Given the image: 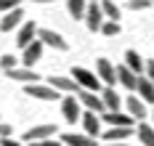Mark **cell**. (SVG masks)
Returning a JSON list of instances; mask_svg holds the SVG:
<instances>
[{"mask_svg": "<svg viewBox=\"0 0 154 146\" xmlns=\"http://www.w3.org/2000/svg\"><path fill=\"white\" fill-rule=\"evenodd\" d=\"M72 80H75L80 88H85V90H96V93H98V88H101V80L96 77V72L85 69V66H75V69H72Z\"/></svg>", "mask_w": 154, "mask_h": 146, "instance_id": "obj_1", "label": "cell"}, {"mask_svg": "<svg viewBox=\"0 0 154 146\" xmlns=\"http://www.w3.org/2000/svg\"><path fill=\"white\" fill-rule=\"evenodd\" d=\"M27 96L29 98H40V101H56L59 96V90L56 88H51V85H40V82H27Z\"/></svg>", "mask_w": 154, "mask_h": 146, "instance_id": "obj_2", "label": "cell"}, {"mask_svg": "<svg viewBox=\"0 0 154 146\" xmlns=\"http://www.w3.org/2000/svg\"><path fill=\"white\" fill-rule=\"evenodd\" d=\"M75 96H77V101H80L85 109H91V112H96V114H101V112H104L101 96H96V90H85V88H80Z\"/></svg>", "mask_w": 154, "mask_h": 146, "instance_id": "obj_3", "label": "cell"}, {"mask_svg": "<svg viewBox=\"0 0 154 146\" xmlns=\"http://www.w3.org/2000/svg\"><path fill=\"white\" fill-rule=\"evenodd\" d=\"M37 40L43 45H48V48H53V50H66V40L59 32H53V29H40L37 27Z\"/></svg>", "mask_w": 154, "mask_h": 146, "instance_id": "obj_4", "label": "cell"}, {"mask_svg": "<svg viewBox=\"0 0 154 146\" xmlns=\"http://www.w3.org/2000/svg\"><path fill=\"white\" fill-rule=\"evenodd\" d=\"M82 19H85V24H88V29H91V32H98V27H101V21H104V14H101L98 0L85 5V16H82Z\"/></svg>", "mask_w": 154, "mask_h": 146, "instance_id": "obj_5", "label": "cell"}, {"mask_svg": "<svg viewBox=\"0 0 154 146\" xmlns=\"http://www.w3.org/2000/svg\"><path fill=\"white\" fill-rule=\"evenodd\" d=\"M5 75L11 77V80H16V82H40V75L32 69V66H14V69H5Z\"/></svg>", "mask_w": 154, "mask_h": 146, "instance_id": "obj_6", "label": "cell"}, {"mask_svg": "<svg viewBox=\"0 0 154 146\" xmlns=\"http://www.w3.org/2000/svg\"><path fill=\"white\" fill-rule=\"evenodd\" d=\"M96 77L104 82V85H114L117 82V72H114V66L109 59H98L96 61Z\"/></svg>", "mask_w": 154, "mask_h": 146, "instance_id": "obj_7", "label": "cell"}, {"mask_svg": "<svg viewBox=\"0 0 154 146\" xmlns=\"http://www.w3.org/2000/svg\"><path fill=\"white\" fill-rule=\"evenodd\" d=\"M61 114L66 117V122H80V101L75 98V93H66V98L61 101Z\"/></svg>", "mask_w": 154, "mask_h": 146, "instance_id": "obj_8", "label": "cell"}, {"mask_svg": "<svg viewBox=\"0 0 154 146\" xmlns=\"http://www.w3.org/2000/svg\"><path fill=\"white\" fill-rule=\"evenodd\" d=\"M21 21H24V11L16 5V8H11V11L3 14V19H0V32H11V29H16Z\"/></svg>", "mask_w": 154, "mask_h": 146, "instance_id": "obj_9", "label": "cell"}, {"mask_svg": "<svg viewBox=\"0 0 154 146\" xmlns=\"http://www.w3.org/2000/svg\"><path fill=\"white\" fill-rule=\"evenodd\" d=\"M61 144H66V146H98V141L93 135H88V133H64Z\"/></svg>", "mask_w": 154, "mask_h": 146, "instance_id": "obj_10", "label": "cell"}, {"mask_svg": "<svg viewBox=\"0 0 154 146\" xmlns=\"http://www.w3.org/2000/svg\"><path fill=\"white\" fill-rule=\"evenodd\" d=\"M101 104H104V112H117V109H120L122 98L117 96L114 85H106V88L101 90Z\"/></svg>", "mask_w": 154, "mask_h": 146, "instance_id": "obj_11", "label": "cell"}, {"mask_svg": "<svg viewBox=\"0 0 154 146\" xmlns=\"http://www.w3.org/2000/svg\"><path fill=\"white\" fill-rule=\"evenodd\" d=\"M80 122H82L85 133H88V135H93V138L101 133V117H98L96 112H91V109H88L85 114H80Z\"/></svg>", "mask_w": 154, "mask_h": 146, "instance_id": "obj_12", "label": "cell"}, {"mask_svg": "<svg viewBox=\"0 0 154 146\" xmlns=\"http://www.w3.org/2000/svg\"><path fill=\"white\" fill-rule=\"evenodd\" d=\"M43 48H45V45H43L37 37H35L32 43H27V45L21 48V50H24V56H21V59H24V66H32V64H35V61L43 56Z\"/></svg>", "mask_w": 154, "mask_h": 146, "instance_id": "obj_13", "label": "cell"}, {"mask_svg": "<svg viewBox=\"0 0 154 146\" xmlns=\"http://www.w3.org/2000/svg\"><path fill=\"white\" fill-rule=\"evenodd\" d=\"M138 96L143 104H154V82L146 77V75H138V85H136Z\"/></svg>", "mask_w": 154, "mask_h": 146, "instance_id": "obj_14", "label": "cell"}, {"mask_svg": "<svg viewBox=\"0 0 154 146\" xmlns=\"http://www.w3.org/2000/svg\"><path fill=\"white\" fill-rule=\"evenodd\" d=\"M114 72H117V82H120L122 88H128V90H136V85H138V75H136V72H130L125 64L117 66Z\"/></svg>", "mask_w": 154, "mask_h": 146, "instance_id": "obj_15", "label": "cell"}, {"mask_svg": "<svg viewBox=\"0 0 154 146\" xmlns=\"http://www.w3.org/2000/svg\"><path fill=\"white\" fill-rule=\"evenodd\" d=\"M122 101H125V106H128V114H130L133 120H146V104H143L141 98L128 96V98H122Z\"/></svg>", "mask_w": 154, "mask_h": 146, "instance_id": "obj_16", "label": "cell"}, {"mask_svg": "<svg viewBox=\"0 0 154 146\" xmlns=\"http://www.w3.org/2000/svg\"><path fill=\"white\" fill-rule=\"evenodd\" d=\"M35 37H37V24H35V21H24L21 29H19V35H16V43H19V48H24V45L32 43Z\"/></svg>", "mask_w": 154, "mask_h": 146, "instance_id": "obj_17", "label": "cell"}, {"mask_svg": "<svg viewBox=\"0 0 154 146\" xmlns=\"http://www.w3.org/2000/svg\"><path fill=\"white\" fill-rule=\"evenodd\" d=\"M48 85H51V88H56L59 93H77V90H80V85H77L72 77H51Z\"/></svg>", "mask_w": 154, "mask_h": 146, "instance_id": "obj_18", "label": "cell"}, {"mask_svg": "<svg viewBox=\"0 0 154 146\" xmlns=\"http://www.w3.org/2000/svg\"><path fill=\"white\" fill-rule=\"evenodd\" d=\"M56 135V125H37L24 133V141H37V138H51Z\"/></svg>", "mask_w": 154, "mask_h": 146, "instance_id": "obj_19", "label": "cell"}, {"mask_svg": "<svg viewBox=\"0 0 154 146\" xmlns=\"http://www.w3.org/2000/svg\"><path fill=\"white\" fill-rule=\"evenodd\" d=\"M101 114H104V120H106L109 125H128V128L136 125V120H133L130 114H122L120 109H117V112H101Z\"/></svg>", "mask_w": 154, "mask_h": 146, "instance_id": "obj_20", "label": "cell"}, {"mask_svg": "<svg viewBox=\"0 0 154 146\" xmlns=\"http://www.w3.org/2000/svg\"><path fill=\"white\" fill-rule=\"evenodd\" d=\"M130 135H133V128H128V125H112V130L104 133V141H125Z\"/></svg>", "mask_w": 154, "mask_h": 146, "instance_id": "obj_21", "label": "cell"}, {"mask_svg": "<svg viewBox=\"0 0 154 146\" xmlns=\"http://www.w3.org/2000/svg\"><path fill=\"white\" fill-rule=\"evenodd\" d=\"M125 66L130 69V72H136V75H143V59L138 56V50H128L125 53Z\"/></svg>", "mask_w": 154, "mask_h": 146, "instance_id": "obj_22", "label": "cell"}, {"mask_svg": "<svg viewBox=\"0 0 154 146\" xmlns=\"http://www.w3.org/2000/svg\"><path fill=\"white\" fill-rule=\"evenodd\" d=\"M98 5H101V14H104V19L120 21V8H117V3H114V0H98Z\"/></svg>", "mask_w": 154, "mask_h": 146, "instance_id": "obj_23", "label": "cell"}, {"mask_svg": "<svg viewBox=\"0 0 154 146\" xmlns=\"http://www.w3.org/2000/svg\"><path fill=\"white\" fill-rule=\"evenodd\" d=\"M136 133H138V141L143 146H154V128L152 125H146V122H141L138 128H133Z\"/></svg>", "mask_w": 154, "mask_h": 146, "instance_id": "obj_24", "label": "cell"}, {"mask_svg": "<svg viewBox=\"0 0 154 146\" xmlns=\"http://www.w3.org/2000/svg\"><path fill=\"white\" fill-rule=\"evenodd\" d=\"M85 5H88V0H66V8H69L72 19H82L85 16Z\"/></svg>", "mask_w": 154, "mask_h": 146, "instance_id": "obj_25", "label": "cell"}, {"mask_svg": "<svg viewBox=\"0 0 154 146\" xmlns=\"http://www.w3.org/2000/svg\"><path fill=\"white\" fill-rule=\"evenodd\" d=\"M98 32H101V35H106V37H114V35H120V21H112V19L101 21Z\"/></svg>", "mask_w": 154, "mask_h": 146, "instance_id": "obj_26", "label": "cell"}, {"mask_svg": "<svg viewBox=\"0 0 154 146\" xmlns=\"http://www.w3.org/2000/svg\"><path fill=\"white\" fill-rule=\"evenodd\" d=\"M128 5H130V11H146L152 5V0H128Z\"/></svg>", "mask_w": 154, "mask_h": 146, "instance_id": "obj_27", "label": "cell"}, {"mask_svg": "<svg viewBox=\"0 0 154 146\" xmlns=\"http://www.w3.org/2000/svg\"><path fill=\"white\" fill-rule=\"evenodd\" d=\"M29 146H61V141H53V135L51 138H37V141H27Z\"/></svg>", "mask_w": 154, "mask_h": 146, "instance_id": "obj_28", "label": "cell"}, {"mask_svg": "<svg viewBox=\"0 0 154 146\" xmlns=\"http://www.w3.org/2000/svg\"><path fill=\"white\" fill-rule=\"evenodd\" d=\"M16 66V56H0V69H14Z\"/></svg>", "mask_w": 154, "mask_h": 146, "instance_id": "obj_29", "label": "cell"}, {"mask_svg": "<svg viewBox=\"0 0 154 146\" xmlns=\"http://www.w3.org/2000/svg\"><path fill=\"white\" fill-rule=\"evenodd\" d=\"M16 5H21V0H0V14H5V11H11Z\"/></svg>", "mask_w": 154, "mask_h": 146, "instance_id": "obj_30", "label": "cell"}, {"mask_svg": "<svg viewBox=\"0 0 154 146\" xmlns=\"http://www.w3.org/2000/svg\"><path fill=\"white\" fill-rule=\"evenodd\" d=\"M143 75L149 77V80L154 82V61H149V64H143Z\"/></svg>", "mask_w": 154, "mask_h": 146, "instance_id": "obj_31", "label": "cell"}, {"mask_svg": "<svg viewBox=\"0 0 154 146\" xmlns=\"http://www.w3.org/2000/svg\"><path fill=\"white\" fill-rule=\"evenodd\" d=\"M14 133V128L8 125V122H0V138H5V135H11Z\"/></svg>", "mask_w": 154, "mask_h": 146, "instance_id": "obj_32", "label": "cell"}, {"mask_svg": "<svg viewBox=\"0 0 154 146\" xmlns=\"http://www.w3.org/2000/svg\"><path fill=\"white\" fill-rule=\"evenodd\" d=\"M0 146H24V144H19V141H14L11 135H5V138H0Z\"/></svg>", "mask_w": 154, "mask_h": 146, "instance_id": "obj_33", "label": "cell"}, {"mask_svg": "<svg viewBox=\"0 0 154 146\" xmlns=\"http://www.w3.org/2000/svg\"><path fill=\"white\" fill-rule=\"evenodd\" d=\"M109 146H130V144H122V141H109Z\"/></svg>", "mask_w": 154, "mask_h": 146, "instance_id": "obj_34", "label": "cell"}, {"mask_svg": "<svg viewBox=\"0 0 154 146\" xmlns=\"http://www.w3.org/2000/svg\"><path fill=\"white\" fill-rule=\"evenodd\" d=\"M32 3H43L45 5V3H56V0H32Z\"/></svg>", "mask_w": 154, "mask_h": 146, "instance_id": "obj_35", "label": "cell"}, {"mask_svg": "<svg viewBox=\"0 0 154 146\" xmlns=\"http://www.w3.org/2000/svg\"><path fill=\"white\" fill-rule=\"evenodd\" d=\"M88 3H96V0H88Z\"/></svg>", "mask_w": 154, "mask_h": 146, "instance_id": "obj_36", "label": "cell"}, {"mask_svg": "<svg viewBox=\"0 0 154 146\" xmlns=\"http://www.w3.org/2000/svg\"><path fill=\"white\" fill-rule=\"evenodd\" d=\"M152 120H154V112H152Z\"/></svg>", "mask_w": 154, "mask_h": 146, "instance_id": "obj_37", "label": "cell"}, {"mask_svg": "<svg viewBox=\"0 0 154 146\" xmlns=\"http://www.w3.org/2000/svg\"><path fill=\"white\" fill-rule=\"evenodd\" d=\"M152 3H154V0H152Z\"/></svg>", "mask_w": 154, "mask_h": 146, "instance_id": "obj_38", "label": "cell"}]
</instances>
